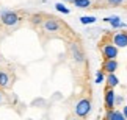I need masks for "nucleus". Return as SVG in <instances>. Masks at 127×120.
<instances>
[{
  "label": "nucleus",
  "mask_w": 127,
  "mask_h": 120,
  "mask_svg": "<svg viewBox=\"0 0 127 120\" xmlns=\"http://www.w3.org/2000/svg\"><path fill=\"white\" fill-rule=\"evenodd\" d=\"M100 53H102V58L105 59H116L118 56V47L107 42V44H102L100 45Z\"/></svg>",
  "instance_id": "f03ea898"
},
{
  "label": "nucleus",
  "mask_w": 127,
  "mask_h": 120,
  "mask_svg": "<svg viewBox=\"0 0 127 120\" xmlns=\"http://www.w3.org/2000/svg\"><path fill=\"white\" fill-rule=\"evenodd\" d=\"M42 27H44V30H46V31L55 33V31H60L61 22H60V19H52V17H49L47 20L42 22Z\"/></svg>",
  "instance_id": "39448f33"
},
{
  "label": "nucleus",
  "mask_w": 127,
  "mask_h": 120,
  "mask_svg": "<svg viewBox=\"0 0 127 120\" xmlns=\"http://www.w3.org/2000/svg\"><path fill=\"white\" fill-rule=\"evenodd\" d=\"M71 120H79V119H71Z\"/></svg>",
  "instance_id": "4be33fe9"
},
{
  "label": "nucleus",
  "mask_w": 127,
  "mask_h": 120,
  "mask_svg": "<svg viewBox=\"0 0 127 120\" xmlns=\"http://www.w3.org/2000/svg\"><path fill=\"white\" fill-rule=\"evenodd\" d=\"M124 2H126V0H105L107 5H115V6H116V5H123Z\"/></svg>",
  "instance_id": "a211bd4d"
},
{
  "label": "nucleus",
  "mask_w": 127,
  "mask_h": 120,
  "mask_svg": "<svg viewBox=\"0 0 127 120\" xmlns=\"http://www.w3.org/2000/svg\"><path fill=\"white\" fill-rule=\"evenodd\" d=\"M97 19L94 16H82L80 17V22L83 23V25H90V23H94Z\"/></svg>",
  "instance_id": "ddd939ff"
},
{
  "label": "nucleus",
  "mask_w": 127,
  "mask_h": 120,
  "mask_svg": "<svg viewBox=\"0 0 127 120\" xmlns=\"http://www.w3.org/2000/svg\"><path fill=\"white\" fill-rule=\"evenodd\" d=\"M123 114H124V117H126V120H127V106H124V111H123Z\"/></svg>",
  "instance_id": "6ab92c4d"
},
{
  "label": "nucleus",
  "mask_w": 127,
  "mask_h": 120,
  "mask_svg": "<svg viewBox=\"0 0 127 120\" xmlns=\"http://www.w3.org/2000/svg\"><path fill=\"white\" fill-rule=\"evenodd\" d=\"M72 3H74L77 8H88V6L91 5V2H90V0H74Z\"/></svg>",
  "instance_id": "4468645a"
},
{
  "label": "nucleus",
  "mask_w": 127,
  "mask_h": 120,
  "mask_svg": "<svg viewBox=\"0 0 127 120\" xmlns=\"http://www.w3.org/2000/svg\"><path fill=\"white\" fill-rule=\"evenodd\" d=\"M113 45L116 47H127V31H118L113 34Z\"/></svg>",
  "instance_id": "423d86ee"
},
{
  "label": "nucleus",
  "mask_w": 127,
  "mask_h": 120,
  "mask_svg": "<svg viewBox=\"0 0 127 120\" xmlns=\"http://www.w3.org/2000/svg\"><path fill=\"white\" fill-rule=\"evenodd\" d=\"M42 22V16L41 14H35V16H32V23L33 25H38V23Z\"/></svg>",
  "instance_id": "dca6fc26"
},
{
  "label": "nucleus",
  "mask_w": 127,
  "mask_h": 120,
  "mask_svg": "<svg viewBox=\"0 0 127 120\" xmlns=\"http://www.w3.org/2000/svg\"><path fill=\"white\" fill-rule=\"evenodd\" d=\"M0 102H2V90H0Z\"/></svg>",
  "instance_id": "aec40b11"
},
{
  "label": "nucleus",
  "mask_w": 127,
  "mask_h": 120,
  "mask_svg": "<svg viewBox=\"0 0 127 120\" xmlns=\"http://www.w3.org/2000/svg\"><path fill=\"white\" fill-rule=\"evenodd\" d=\"M105 81H107V87H111V89H115L116 86H118V83H119L118 76H116L115 73H107Z\"/></svg>",
  "instance_id": "9b49d317"
},
{
  "label": "nucleus",
  "mask_w": 127,
  "mask_h": 120,
  "mask_svg": "<svg viewBox=\"0 0 127 120\" xmlns=\"http://www.w3.org/2000/svg\"><path fill=\"white\" fill-rule=\"evenodd\" d=\"M55 8H57V11H60V13H63V14H69V13H71L63 3H57V5H55Z\"/></svg>",
  "instance_id": "2eb2a0df"
},
{
  "label": "nucleus",
  "mask_w": 127,
  "mask_h": 120,
  "mask_svg": "<svg viewBox=\"0 0 127 120\" xmlns=\"http://www.w3.org/2000/svg\"><path fill=\"white\" fill-rule=\"evenodd\" d=\"M90 111H91L90 98H82L80 102L75 104V114H77V117H80V119H85L88 114H90Z\"/></svg>",
  "instance_id": "f257e3e1"
},
{
  "label": "nucleus",
  "mask_w": 127,
  "mask_h": 120,
  "mask_svg": "<svg viewBox=\"0 0 127 120\" xmlns=\"http://www.w3.org/2000/svg\"><path fill=\"white\" fill-rule=\"evenodd\" d=\"M104 73H115L118 70V61L116 59H105L102 62V69H100Z\"/></svg>",
  "instance_id": "0eeeda50"
},
{
  "label": "nucleus",
  "mask_w": 127,
  "mask_h": 120,
  "mask_svg": "<svg viewBox=\"0 0 127 120\" xmlns=\"http://www.w3.org/2000/svg\"><path fill=\"white\" fill-rule=\"evenodd\" d=\"M0 20H2L3 25L13 27V25H16V23L21 20V19H19V14H17V13H14V11H5V13H2Z\"/></svg>",
  "instance_id": "20e7f679"
},
{
  "label": "nucleus",
  "mask_w": 127,
  "mask_h": 120,
  "mask_svg": "<svg viewBox=\"0 0 127 120\" xmlns=\"http://www.w3.org/2000/svg\"><path fill=\"white\" fill-rule=\"evenodd\" d=\"M115 90L111 87H107L105 86V90H104V106H105V112L108 111H113L115 109Z\"/></svg>",
  "instance_id": "7ed1b4c3"
},
{
  "label": "nucleus",
  "mask_w": 127,
  "mask_h": 120,
  "mask_svg": "<svg viewBox=\"0 0 127 120\" xmlns=\"http://www.w3.org/2000/svg\"><path fill=\"white\" fill-rule=\"evenodd\" d=\"M105 119H107V120H126L124 114L121 112V111H118V109H113V111H108V112L105 114Z\"/></svg>",
  "instance_id": "1a4fd4ad"
},
{
  "label": "nucleus",
  "mask_w": 127,
  "mask_h": 120,
  "mask_svg": "<svg viewBox=\"0 0 127 120\" xmlns=\"http://www.w3.org/2000/svg\"><path fill=\"white\" fill-rule=\"evenodd\" d=\"M104 78H105L104 72H102V70H97V73H96V84L102 83V81H104Z\"/></svg>",
  "instance_id": "f3484780"
},
{
  "label": "nucleus",
  "mask_w": 127,
  "mask_h": 120,
  "mask_svg": "<svg viewBox=\"0 0 127 120\" xmlns=\"http://www.w3.org/2000/svg\"><path fill=\"white\" fill-rule=\"evenodd\" d=\"M9 86V76L6 72L0 70V87H8Z\"/></svg>",
  "instance_id": "f8f14e48"
},
{
  "label": "nucleus",
  "mask_w": 127,
  "mask_h": 120,
  "mask_svg": "<svg viewBox=\"0 0 127 120\" xmlns=\"http://www.w3.org/2000/svg\"><path fill=\"white\" fill-rule=\"evenodd\" d=\"M104 20L107 22V23H110L113 28H123V27H126L123 22H121V19L118 17V16H110V17H105Z\"/></svg>",
  "instance_id": "9d476101"
},
{
  "label": "nucleus",
  "mask_w": 127,
  "mask_h": 120,
  "mask_svg": "<svg viewBox=\"0 0 127 120\" xmlns=\"http://www.w3.org/2000/svg\"><path fill=\"white\" fill-rule=\"evenodd\" d=\"M71 53H72V56H74V59H75L77 62H83V61H85L83 51L80 50V47L77 45V44H71Z\"/></svg>",
  "instance_id": "6e6552de"
},
{
  "label": "nucleus",
  "mask_w": 127,
  "mask_h": 120,
  "mask_svg": "<svg viewBox=\"0 0 127 120\" xmlns=\"http://www.w3.org/2000/svg\"><path fill=\"white\" fill-rule=\"evenodd\" d=\"M104 120H107V119H104Z\"/></svg>",
  "instance_id": "5701e85b"
},
{
  "label": "nucleus",
  "mask_w": 127,
  "mask_h": 120,
  "mask_svg": "<svg viewBox=\"0 0 127 120\" xmlns=\"http://www.w3.org/2000/svg\"><path fill=\"white\" fill-rule=\"evenodd\" d=\"M66 2H71V3H72V2H74V0H66Z\"/></svg>",
  "instance_id": "412c9836"
}]
</instances>
